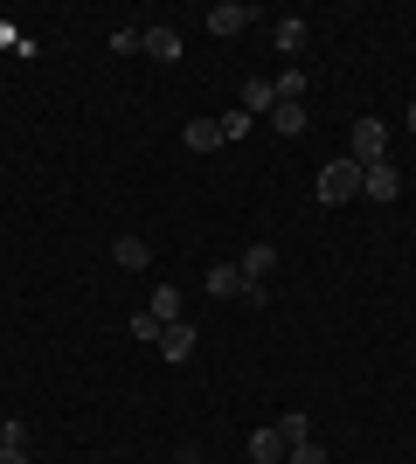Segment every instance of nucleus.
<instances>
[{"label":"nucleus","instance_id":"1","mask_svg":"<svg viewBox=\"0 0 416 464\" xmlns=\"http://www.w3.org/2000/svg\"><path fill=\"white\" fill-rule=\"evenodd\" d=\"M319 201H326V208H334V201H354V194H361V167H354V160H347V153H340V160H326V167H319Z\"/></svg>","mask_w":416,"mask_h":464},{"label":"nucleus","instance_id":"2","mask_svg":"<svg viewBox=\"0 0 416 464\" xmlns=\"http://www.w3.org/2000/svg\"><path fill=\"white\" fill-rule=\"evenodd\" d=\"M347 160H354V167L389 160V132H382V118H354V125H347Z\"/></svg>","mask_w":416,"mask_h":464},{"label":"nucleus","instance_id":"3","mask_svg":"<svg viewBox=\"0 0 416 464\" xmlns=\"http://www.w3.org/2000/svg\"><path fill=\"white\" fill-rule=\"evenodd\" d=\"M208 298H243V305H264V285H250L237 264H216V271H208Z\"/></svg>","mask_w":416,"mask_h":464},{"label":"nucleus","instance_id":"4","mask_svg":"<svg viewBox=\"0 0 416 464\" xmlns=\"http://www.w3.org/2000/svg\"><path fill=\"white\" fill-rule=\"evenodd\" d=\"M153 353H160V361H174V368H180V361H195V326H188V319L160 326L153 333Z\"/></svg>","mask_w":416,"mask_h":464},{"label":"nucleus","instance_id":"5","mask_svg":"<svg viewBox=\"0 0 416 464\" xmlns=\"http://www.w3.org/2000/svg\"><path fill=\"white\" fill-rule=\"evenodd\" d=\"M361 194H368V201H396V194H402V174L389 167V160H375V167H361Z\"/></svg>","mask_w":416,"mask_h":464},{"label":"nucleus","instance_id":"6","mask_svg":"<svg viewBox=\"0 0 416 464\" xmlns=\"http://www.w3.org/2000/svg\"><path fill=\"white\" fill-rule=\"evenodd\" d=\"M237 111L271 118V111H277V77H250V83H243V97H237Z\"/></svg>","mask_w":416,"mask_h":464},{"label":"nucleus","instance_id":"7","mask_svg":"<svg viewBox=\"0 0 416 464\" xmlns=\"http://www.w3.org/2000/svg\"><path fill=\"white\" fill-rule=\"evenodd\" d=\"M208 28H216V35H243V28H250V7H243V0H222V7H208Z\"/></svg>","mask_w":416,"mask_h":464},{"label":"nucleus","instance_id":"8","mask_svg":"<svg viewBox=\"0 0 416 464\" xmlns=\"http://www.w3.org/2000/svg\"><path fill=\"white\" fill-rule=\"evenodd\" d=\"M237 271L250 277V285H264V277L277 271V250H271V243H250V250H243V264H237Z\"/></svg>","mask_w":416,"mask_h":464},{"label":"nucleus","instance_id":"9","mask_svg":"<svg viewBox=\"0 0 416 464\" xmlns=\"http://www.w3.org/2000/svg\"><path fill=\"white\" fill-rule=\"evenodd\" d=\"M250 464H285V437H277V423L250 437Z\"/></svg>","mask_w":416,"mask_h":464},{"label":"nucleus","instance_id":"10","mask_svg":"<svg viewBox=\"0 0 416 464\" xmlns=\"http://www.w3.org/2000/svg\"><path fill=\"white\" fill-rule=\"evenodd\" d=\"M271 42H277V49H285V56H298V49H305V21H298V14H277Z\"/></svg>","mask_w":416,"mask_h":464},{"label":"nucleus","instance_id":"11","mask_svg":"<svg viewBox=\"0 0 416 464\" xmlns=\"http://www.w3.org/2000/svg\"><path fill=\"white\" fill-rule=\"evenodd\" d=\"M146 56L153 63H180V35L174 28H146Z\"/></svg>","mask_w":416,"mask_h":464},{"label":"nucleus","instance_id":"12","mask_svg":"<svg viewBox=\"0 0 416 464\" xmlns=\"http://www.w3.org/2000/svg\"><path fill=\"white\" fill-rule=\"evenodd\" d=\"M180 139H188V153H216V146H222L216 118H195V125H188V132H180Z\"/></svg>","mask_w":416,"mask_h":464},{"label":"nucleus","instance_id":"13","mask_svg":"<svg viewBox=\"0 0 416 464\" xmlns=\"http://www.w3.org/2000/svg\"><path fill=\"white\" fill-rule=\"evenodd\" d=\"M111 256H119L125 271H146V264H153V250H146L139 236H119V243H111Z\"/></svg>","mask_w":416,"mask_h":464},{"label":"nucleus","instance_id":"14","mask_svg":"<svg viewBox=\"0 0 416 464\" xmlns=\"http://www.w3.org/2000/svg\"><path fill=\"white\" fill-rule=\"evenodd\" d=\"M271 132L277 139H298V132H305V104H277V111H271Z\"/></svg>","mask_w":416,"mask_h":464},{"label":"nucleus","instance_id":"15","mask_svg":"<svg viewBox=\"0 0 416 464\" xmlns=\"http://www.w3.org/2000/svg\"><path fill=\"white\" fill-rule=\"evenodd\" d=\"M277 437H285V450H292V444H305V437H313L305 409H285V416H277Z\"/></svg>","mask_w":416,"mask_h":464},{"label":"nucleus","instance_id":"16","mask_svg":"<svg viewBox=\"0 0 416 464\" xmlns=\"http://www.w3.org/2000/svg\"><path fill=\"white\" fill-rule=\"evenodd\" d=\"M216 132H222V146H229V139H250V132H257V118H250V111H222Z\"/></svg>","mask_w":416,"mask_h":464},{"label":"nucleus","instance_id":"17","mask_svg":"<svg viewBox=\"0 0 416 464\" xmlns=\"http://www.w3.org/2000/svg\"><path fill=\"white\" fill-rule=\"evenodd\" d=\"M153 319H160V326H174V319H180V291H174V285L153 291Z\"/></svg>","mask_w":416,"mask_h":464},{"label":"nucleus","instance_id":"18","mask_svg":"<svg viewBox=\"0 0 416 464\" xmlns=\"http://www.w3.org/2000/svg\"><path fill=\"white\" fill-rule=\"evenodd\" d=\"M285 464H326V450H319L313 437H305V444H292V450H285Z\"/></svg>","mask_w":416,"mask_h":464},{"label":"nucleus","instance_id":"19","mask_svg":"<svg viewBox=\"0 0 416 464\" xmlns=\"http://www.w3.org/2000/svg\"><path fill=\"white\" fill-rule=\"evenodd\" d=\"M111 49H119V56H132V49H146V28H119V35H111Z\"/></svg>","mask_w":416,"mask_h":464},{"label":"nucleus","instance_id":"20","mask_svg":"<svg viewBox=\"0 0 416 464\" xmlns=\"http://www.w3.org/2000/svg\"><path fill=\"white\" fill-rule=\"evenodd\" d=\"M21 444H28V430H21V423H0V450H21Z\"/></svg>","mask_w":416,"mask_h":464},{"label":"nucleus","instance_id":"21","mask_svg":"<svg viewBox=\"0 0 416 464\" xmlns=\"http://www.w3.org/2000/svg\"><path fill=\"white\" fill-rule=\"evenodd\" d=\"M0 464H28V450H0Z\"/></svg>","mask_w":416,"mask_h":464},{"label":"nucleus","instance_id":"22","mask_svg":"<svg viewBox=\"0 0 416 464\" xmlns=\"http://www.w3.org/2000/svg\"><path fill=\"white\" fill-rule=\"evenodd\" d=\"M410 132H416V97H410Z\"/></svg>","mask_w":416,"mask_h":464},{"label":"nucleus","instance_id":"23","mask_svg":"<svg viewBox=\"0 0 416 464\" xmlns=\"http://www.w3.org/2000/svg\"><path fill=\"white\" fill-rule=\"evenodd\" d=\"M174 464H201V458H174Z\"/></svg>","mask_w":416,"mask_h":464}]
</instances>
